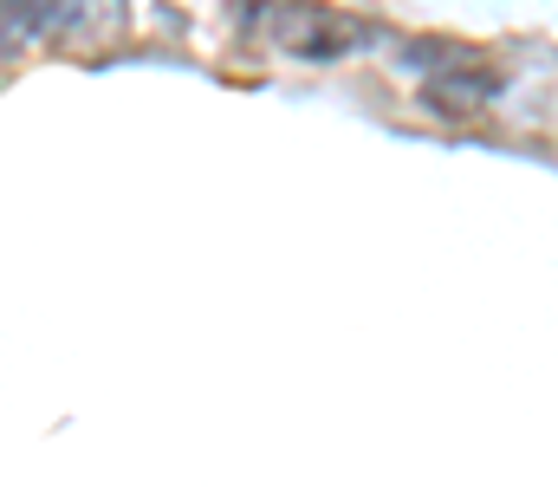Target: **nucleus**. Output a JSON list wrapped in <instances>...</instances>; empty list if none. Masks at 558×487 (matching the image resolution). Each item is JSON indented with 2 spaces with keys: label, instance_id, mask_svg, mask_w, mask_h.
<instances>
[{
  "label": "nucleus",
  "instance_id": "1",
  "mask_svg": "<svg viewBox=\"0 0 558 487\" xmlns=\"http://www.w3.org/2000/svg\"><path fill=\"white\" fill-rule=\"evenodd\" d=\"M247 20L267 26V39L286 46L292 59H338V52H351V46L364 39L357 20H338V13H325V7H254Z\"/></svg>",
  "mask_w": 558,
  "mask_h": 487
},
{
  "label": "nucleus",
  "instance_id": "2",
  "mask_svg": "<svg viewBox=\"0 0 558 487\" xmlns=\"http://www.w3.org/2000/svg\"><path fill=\"white\" fill-rule=\"evenodd\" d=\"M494 92H500V72L474 65L468 52H448V72H441V78H428V105H435V111H448V118L481 111Z\"/></svg>",
  "mask_w": 558,
  "mask_h": 487
},
{
  "label": "nucleus",
  "instance_id": "3",
  "mask_svg": "<svg viewBox=\"0 0 558 487\" xmlns=\"http://www.w3.org/2000/svg\"><path fill=\"white\" fill-rule=\"evenodd\" d=\"M72 26H85V7H20V0H0V52L33 46L46 33H72Z\"/></svg>",
  "mask_w": 558,
  "mask_h": 487
}]
</instances>
